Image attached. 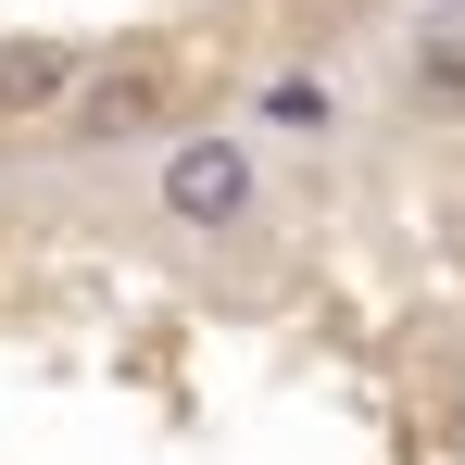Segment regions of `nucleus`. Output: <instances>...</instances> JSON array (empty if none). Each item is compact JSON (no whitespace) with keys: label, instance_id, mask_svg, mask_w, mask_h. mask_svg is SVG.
Masks as SVG:
<instances>
[{"label":"nucleus","instance_id":"3","mask_svg":"<svg viewBox=\"0 0 465 465\" xmlns=\"http://www.w3.org/2000/svg\"><path fill=\"white\" fill-rule=\"evenodd\" d=\"M64 88V51L38 38V51H0V114H25V101H51Z\"/></svg>","mask_w":465,"mask_h":465},{"label":"nucleus","instance_id":"1","mask_svg":"<svg viewBox=\"0 0 465 465\" xmlns=\"http://www.w3.org/2000/svg\"><path fill=\"white\" fill-rule=\"evenodd\" d=\"M163 214L202 227V239H227L239 214H252V139H227V126L176 139V152H163Z\"/></svg>","mask_w":465,"mask_h":465},{"label":"nucleus","instance_id":"4","mask_svg":"<svg viewBox=\"0 0 465 465\" xmlns=\"http://www.w3.org/2000/svg\"><path fill=\"white\" fill-rule=\"evenodd\" d=\"M264 126H314V139H327V126H340L327 76H277V88H264Z\"/></svg>","mask_w":465,"mask_h":465},{"label":"nucleus","instance_id":"2","mask_svg":"<svg viewBox=\"0 0 465 465\" xmlns=\"http://www.w3.org/2000/svg\"><path fill=\"white\" fill-rule=\"evenodd\" d=\"M163 114V64H101V76L76 88V114H64V139L76 152H114V139H139Z\"/></svg>","mask_w":465,"mask_h":465}]
</instances>
